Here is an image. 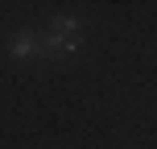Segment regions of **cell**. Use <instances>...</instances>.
Returning a JSON list of instances; mask_svg holds the SVG:
<instances>
[{"instance_id":"obj_1","label":"cell","mask_w":157,"mask_h":149,"mask_svg":"<svg viewBox=\"0 0 157 149\" xmlns=\"http://www.w3.org/2000/svg\"><path fill=\"white\" fill-rule=\"evenodd\" d=\"M78 46H83V25L75 17H54L50 33L41 37V54L46 58H71V54H78Z\"/></svg>"},{"instance_id":"obj_2","label":"cell","mask_w":157,"mask_h":149,"mask_svg":"<svg viewBox=\"0 0 157 149\" xmlns=\"http://www.w3.org/2000/svg\"><path fill=\"white\" fill-rule=\"evenodd\" d=\"M8 54H13L17 62H29L33 54H41V41L33 37V33L21 29V33H13V37H8Z\"/></svg>"}]
</instances>
